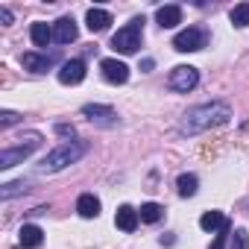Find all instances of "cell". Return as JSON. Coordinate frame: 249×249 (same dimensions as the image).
Segmentation results:
<instances>
[{"instance_id": "obj_1", "label": "cell", "mask_w": 249, "mask_h": 249, "mask_svg": "<svg viewBox=\"0 0 249 249\" xmlns=\"http://www.w3.org/2000/svg\"><path fill=\"white\" fill-rule=\"evenodd\" d=\"M229 117H231V108H229L226 103H202V106L191 108V111L182 117L179 135L194 138V135H199V132H208V129H214V126H223Z\"/></svg>"}, {"instance_id": "obj_2", "label": "cell", "mask_w": 249, "mask_h": 249, "mask_svg": "<svg viewBox=\"0 0 249 249\" xmlns=\"http://www.w3.org/2000/svg\"><path fill=\"white\" fill-rule=\"evenodd\" d=\"M85 150H88V144H82V141L62 144L59 150H53V153H47V156L41 159L38 170H41V173H59V170H65L68 164H76V161L85 156Z\"/></svg>"}, {"instance_id": "obj_3", "label": "cell", "mask_w": 249, "mask_h": 249, "mask_svg": "<svg viewBox=\"0 0 249 249\" xmlns=\"http://www.w3.org/2000/svg\"><path fill=\"white\" fill-rule=\"evenodd\" d=\"M18 141H21L18 147H6L3 153H0V167H3V170L15 167V164H21L24 159L33 156V153L41 147V132H27V135H21Z\"/></svg>"}, {"instance_id": "obj_4", "label": "cell", "mask_w": 249, "mask_h": 249, "mask_svg": "<svg viewBox=\"0 0 249 249\" xmlns=\"http://www.w3.org/2000/svg\"><path fill=\"white\" fill-rule=\"evenodd\" d=\"M141 36H144V18H132L123 30H117L111 36V50L129 56V53H135L141 47Z\"/></svg>"}, {"instance_id": "obj_5", "label": "cell", "mask_w": 249, "mask_h": 249, "mask_svg": "<svg viewBox=\"0 0 249 249\" xmlns=\"http://www.w3.org/2000/svg\"><path fill=\"white\" fill-rule=\"evenodd\" d=\"M167 85H170L173 91H179V94H188V91H194V88L199 85V71L191 68V65H179V68L170 71Z\"/></svg>"}, {"instance_id": "obj_6", "label": "cell", "mask_w": 249, "mask_h": 249, "mask_svg": "<svg viewBox=\"0 0 249 249\" xmlns=\"http://www.w3.org/2000/svg\"><path fill=\"white\" fill-rule=\"evenodd\" d=\"M205 44H208V33L199 30V27H188V30H182V33L173 38V47H176L179 53H194V50H202Z\"/></svg>"}, {"instance_id": "obj_7", "label": "cell", "mask_w": 249, "mask_h": 249, "mask_svg": "<svg viewBox=\"0 0 249 249\" xmlns=\"http://www.w3.org/2000/svg\"><path fill=\"white\" fill-rule=\"evenodd\" d=\"M82 114H85L91 123H100V126H114V123H117V114H114V108H108V106L88 103V106H82Z\"/></svg>"}, {"instance_id": "obj_8", "label": "cell", "mask_w": 249, "mask_h": 249, "mask_svg": "<svg viewBox=\"0 0 249 249\" xmlns=\"http://www.w3.org/2000/svg\"><path fill=\"white\" fill-rule=\"evenodd\" d=\"M100 71H103V76L108 79V82H114V85H123L129 79V68L123 65V62H117V59H103L100 62Z\"/></svg>"}, {"instance_id": "obj_9", "label": "cell", "mask_w": 249, "mask_h": 249, "mask_svg": "<svg viewBox=\"0 0 249 249\" xmlns=\"http://www.w3.org/2000/svg\"><path fill=\"white\" fill-rule=\"evenodd\" d=\"M82 79H85V62L82 59H71V62L62 65V71H59L62 85H79Z\"/></svg>"}, {"instance_id": "obj_10", "label": "cell", "mask_w": 249, "mask_h": 249, "mask_svg": "<svg viewBox=\"0 0 249 249\" xmlns=\"http://www.w3.org/2000/svg\"><path fill=\"white\" fill-rule=\"evenodd\" d=\"M76 36H79V30H76V21L73 18H59L56 21V27H53V41H59V44H71V41H76Z\"/></svg>"}, {"instance_id": "obj_11", "label": "cell", "mask_w": 249, "mask_h": 249, "mask_svg": "<svg viewBox=\"0 0 249 249\" xmlns=\"http://www.w3.org/2000/svg\"><path fill=\"white\" fill-rule=\"evenodd\" d=\"M21 65L27 71H33V73H44L47 68L56 65V56H50V53H24L21 56Z\"/></svg>"}, {"instance_id": "obj_12", "label": "cell", "mask_w": 249, "mask_h": 249, "mask_svg": "<svg viewBox=\"0 0 249 249\" xmlns=\"http://www.w3.org/2000/svg\"><path fill=\"white\" fill-rule=\"evenodd\" d=\"M21 246L24 249H41V243H44V231L36 226V223H27V226H21Z\"/></svg>"}, {"instance_id": "obj_13", "label": "cell", "mask_w": 249, "mask_h": 249, "mask_svg": "<svg viewBox=\"0 0 249 249\" xmlns=\"http://www.w3.org/2000/svg\"><path fill=\"white\" fill-rule=\"evenodd\" d=\"M138 211L132 208V205H120L117 208V214H114V223H117V229H123V231H135L138 229Z\"/></svg>"}, {"instance_id": "obj_14", "label": "cell", "mask_w": 249, "mask_h": 249, "mask_svg": "<svg viewBox=\"0 0 249 249\" xmlns=\"http://www.w3.org/2000/svg\"><path fill=\"white\" fill-rule=\"evenodd\" d=\"M156 21H159L161 30H173L176 24H182V9L179 6H161L156 12Z\"/></svg>"}, {"instance_id": "obj_15", "label": "cell", "mask_w": 249, "mask_h": 249, "mask_svg": "<svg viewBox=\"0 0 249 249\" xmlns=\"http://www.w3.org/2000/svg\"><path fill=\"white\" fill-rule=\"evenodd\" d=\"M229 226V220H226V214H220V211H205L202 217H199V229L202 231H223Z\"/></svg>"}, {"instance_id": "obj_16", "label": "cell", "mask_w": 249, "mask_h": 249, "mask_svg": "<svg viewBox=\"0 0 249 249\" xmlns=\"http://www.w3.org/2000/svg\"><path fill=\"white\" fill-rule=\"evenodd\" d=\"M85 24H88V30H91V33H103V30L111 24V15H108L106 9H88Z\"/></svg>"}, {"instance_id": "obj_17", "label": "cell", "mask_w": 249, "mask_h": 249, "mask_svg": "<svg viewBox=\"0 0 249 249\" xmlns=\"http://www.w3.org/2000/svg\"><path fill=\"white\" fill-rule=\"evenodd\" d=\"M76 211H79L82 217H88V220H91V217H97V214H100V199H97L94 194H82V196H79V202H76Z\"/></svg>"}, {"instance_id": "obj_18", "label": "cell", "mask_w": 249, "mask_h": 249, "mask_svg": "<svg viewBox=\"0 0 249 249\" xmlns=\"http://www.w3.org/2000/svg\"><path fill=\"white\" fill-rule=\"evenodd\" d=\"M30 38H33V44H36V47H47V44L53 41V30H50L47 24H33Z\"/></svg>"}, {"instance_id": "obj_19", "label": "cell", "mask_w": 249, "mask_h": 249, "mask_svg": "<svg viewBox=\"0 0 249 249\" xmlns=\"http://www.w3.org/2000/svg\"><path fill=\"white\" fill-rule=\"evenodd\" d=\"M196 185H199V182H196L194 173H182V176L176 179V188H179L182 196H194V194H196Z\"/></svg>"}, {"instance_id": "obj_20", "label": "cell", "mask_w": 249, "mask_h": 249, "mask_svg": "<svg viewBox=\"0 0 249 249\" xmlns=\"http://www.w3.org/2000/svg\"><path fill=\"white\" fill-rule=\"evenodd\" d=\"M138 214H141V220H144V223H159V220L164 217V208H161L159 202H147V205H141V211H138Z\"/></svg>"}, {"instance_id": "obj_21", "label": "cell", "mask_w": 249, "mask_h": 249, "mask_svg": "<svg viewBox=\"0 0 249 249\" xmlns=\"http://www.w3.org/2000/svg\"><path fill=\"white\" fill-rule=\"evenodd\" d=\"M229 18H231L234 27H249V3H237V6L229 12Z\"/></svg>"}, {"instance_id": "obj_22", "label": "cell", "mask_w": 249, "mask_h": 249, "mask_svg": "<svg viewBox=\"0 0 249 249\" xmlns=\"http://www.w3.org/2000/svg\"><path fill=\"white\" fill-rule=\"evenodd\" d=\"M27 185H30V182H24V179H18V182H9V185H3L0 196H3V199H12V196L24 194V191H27Z\"/></svg>"}, {"instance_id": "obj_23", "label": "cell", "mask_w": 249, "mask_h": 249, "mask_svg": "<svg viewBox=\"0 0 249 249\" xmlns=\"http://www.w3.org/2000/svg\"><path fill=\"white\" fill-rule=\"evenodd\" d=\"M231 249H249V231H246V229H234Z\"/></svg>"}, {"instance_id": "obj_24", "label": "cell", "mask_w": 249, "mask_h": 249, "mask_svg": "<svg viewBox=\"0 0 249 249\" xmlns=\"http://www.w3.org/2000/svg\"><path fill=\"white\" fill-rule=\"evenodd\" d=\"M18 120H21V114H18V111H3V114H0V126L9 129L12 123H18Z\"/></svg>"}, {"instance_id": "obj_25", "label": "cell", "mask_w": 249, "mask_h": 249, "mask_svg": "<svg viewBox=\"0 0 249 249\" xmlns=\"http://www.w3.org/2000/svg\"><path fill=\"white\" fill-rule=\"evenodd\" d=\"M226 234H229V226H226V229H223V231H220V234L214 237V243H211V249H223V246H226Z\"/></svg>"}, {"instance_id": "obj_26", "label": "cell", "mask_w": 249, "mask_h": 249, "mask_svg": "<svg viewBox=\"0 0 249 249\" xmlns=\"http://www.w3.org/2000/svg\"><path fill=\"white\" fill-rule=\"evenodd\" d=\"M56 132H59V135H65V138H73V135H76V129H73V126H68V123H59Z\"/></svg>"}, {"instance_id": "obj_27", "label": "cell", "mask_w": 249, "mask_h": 249, "mask_svg": "<svg viewBox=\"0 0 249 249\" xmlns=\"http://www.w3.org/2000/svg\"><path fill=\"white\" fill-rule=\"evenodd\" d=\"M0 21H3V27H9V24H12V12H9L6 6H0Z\"/></svg>"}, {"instance_id": "obj_28", "label": "cell", "mask_w": 249, "mask_h": 249, "mask_svg": "<svg viewBox=\"0 0 249 249\" xmlns=\"http://www.w3.org/2000/svg\"><path fill=\"white\" fill-rule=\"evenodd\" d=\"M153 68H156V62H153V59H144V62H141V71H153Z\"/></svg>"}]
</instances>
